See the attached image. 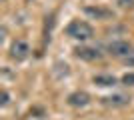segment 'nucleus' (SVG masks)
<instances>
[{
	"label": "nucleus",
	"mask_w": 134,
	"mask_h": 120,
	"mask_svg": "<svg viewBox=\"0 0 134 120\" xmlns=\"http://www.w3.org/2000/svg\"><path fill=\"white\" fill-rule=\"evenodd\" d=\"M118 8H122V10H132L134 8V0H116Z\"/></svg>",
	"instance_id": "obj_10"
},
{
	"label": "nucleus",
	"mask_w": 134,
	"mask_h": 120,
	"mask_svg": "<svg viewBox=\"0 0 134 120\" xmlns=\"http://www.w3.org/2000/svg\"><path fill=\"white\" fill-rule=\"evenodd\" d=\"M122 62H124V66H128V68H134V50L130 52V54H128L126 58H124Z\"/></svg>",
	"instance_id": "obj_11"
},
{
	"label": "nucleus",
	"mask_w": 134,
	"mask_h": 120,
	"mask_svg": "<svg viewBox=\"0 0 134 120\" xmlns=\"http://www.w3.org/2000/svg\"><path fill=\"white\" fill-rule=\"evenodd\" d=\"M28 54H30V46H28V42H24V40H14L10 46V58L12 60H16V62H22V60H26Z\"/></svg>",
	"instance_id": "obj_5"
},
{
	"label": "nucleus",
	"mask_w": 134,
	"mask_h": 120,
	"mask_svg": "<svg viewBox=\"0 0 134 120\" xmlns=\"http://www.w3.org/2000/svg\"><path fill=\"white\" fill-rule=\"evenodd\" d=\"M84 14L90 16L92 20H106V18H112V10H108L104 6H84Z\"/></svg>",
	"instance_id": "obj_6"
},
{
	"label": "nucleus",
	"mask_w": 134,
	"mask_h": 120,
	"mask_svg": "<svg viewBox=\"0 0 134 120\" xmlns=\"http://www.w3.org/2000/svg\"><path fill=\"white\" fill-rule=\"evenodd\" d=\"M8 102H10V94H8L6 90H2V92H0V104H2V106H6Z\"/></svg>",
	"instance_id": "obj_12"
},
{
	"label": "nucleus",
	"mask_w": 134,
	"mask_h": 120,
	"mask_svg": "<svg viewBox=\"0 0 134 120\" xmlns=\"http://www.w3.org/2000/svg\"><path fill=\"white\" fill-rule=\"evenodd\" d=\"M92 82L96 86H100V88H112V86L118 84L116 76H112V74H94L92 76Z\"/></svg>",
	"instance_id": "obj_8"
},
{
	"label": "nucleus",
	"mask_w": 134,
	"mask_h": 120,
	"mask_svg": "<svg viewBox=\"0 0 134 120\" xmlns=\"http://www.w3.org/2000/svg\"><path fill=\"white\" fill-rule=\"evenodd\" d=\"M74 56L78 60H84V62H96L102 58V52L96 48V46H86V44H80L74 48Z\"/></svg>",
	"instance_id": "obj_3"
},
{
	"label": "nucleus",
	"mask_w": 134,
	"mask_h": 120,
	"mask_svg": "<svg viewBox=\"0 0 134 120\" xmlns=\"http://www.w3.org/2000/svg\"><path fill=\"white\" fill-rule=\"evenodd\" d=\"M90 94L86 90H74V92H70L68 94V98H66V104L68 106H72V108H84V106H88L90 104Z\"/></svg>",
	"instance_id": "obj_4"
},
{
	"label": "nucleus",
	"mask_w": 134,
	"mask_h": 120,
	"mask_svg": "<svg viewBox=\"0 0 134 120\" xmlns=\"http://www.w3.org/2000/svg\"><path fill=\"white\" fill-rule=\"evenodd\" d=\"M134 48H132V44H130L128 40H112V42H108L106 44V52L110 54V56H114V58H126L132 52Z\"/></svg>",
	"instance_id": "obj_2"
},
{
	"label": "nucleus",
	"mask_w": 134,
	"mask_h": 120,
	"mask_svg": "<svg viewBox=\"0 0 134 120\" xmlns=\"http://www.w3.org/2000/svg\"><path fill=\"white\" fill-rule=\"evenodd\" d=\"M120 82H122L124 86H134V72H126V74H122Z\"/></svg>",
	"instance_id": "obj_9"
},
{
	"label": "nucleus",
	"mask_w": 134,
	"mask_h": 120,
	"mask_svg": "<svg viewBox=\"0 0 134 120\" xmlns=\"http://www.w3.org/2000/svg\"><path fill=\"white\" fill-rule=\"evenodd\" d=\"M102 104L106 106H112V108H122L126 104H130V96L128 94H110V96H104L102 98Z\"/></svg>",
	"instance_id": "obj_7"
},
{
	"label": "nucleus",
	"mask_w": 134,
	"mask_h": 120,
	"mask_svg": "<svg viewBox=\"0 0 134 120\" xmlns=\"http://www.w3.org/2000/svg\"><path fill=\"white\" fill-rule=\"evenodd\" d=\"M64 32H66V36H70L72 40H78V42H86L94 36V28L84 20H72Z\"/></svg>",
	"instance_id": "obj_1"
}]
</instances>
